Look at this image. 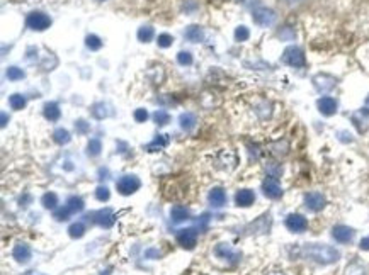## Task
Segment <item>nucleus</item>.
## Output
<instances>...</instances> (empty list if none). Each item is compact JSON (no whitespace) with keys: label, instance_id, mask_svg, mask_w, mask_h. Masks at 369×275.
Masks as SVG:
<instances>
[{"label":"nucleus","instance_id":"49","mask_svg":"<svg viewBox=\"0 0 369 275\" xmlns=\"http://www.w3.org/2000/svg\"><path fill=\"white\" fill-rule=\"evenodd\" d=\"M29 201H31V197H29V196H26L24 199H21V204H22V206H24V204H28V202H29Z\"/></svg>","mask_w":369,"mask_h":275},{"label":"nucleus","instance_id":"31","mask_svg":"<svg viewBox=\"0 0 369 275\" xmlns=\"http://www.w3.org/2000/svg\"><path fill=\"white\" fill-rule=\"evenodd\" d=\"M168 144V136H165V135H162V136H157V139L153 141V143H150L148 146H147V150L150 151V153H153L157 150V148H164V146H167Z\"/></svg>","mask_w":369,"mask_h":275},{"label":"nucleus","instance_id":"44","mask_svg":"<svg viewBox=\"0 0 369 275\" xmlns=\"http://www.w3.org/2000/svg\"><path fill=\"white\" fill-rule=\"evenodd\" d=\"M147 119H148L147 109H136V110H134V121H136V122H145Z\"/></svg>","mask_w":369,"mask_h":275},{"label":"nucleus","instance_id":"43","mask_svg":"<svg viewBox=\"0 0 369 275\" xmlns=\"http://www.w3.org/2000/svg\"><path fill=\"white\" fill-rule=\"evenodd\" d=\"M182 9H184V12H187V14L194 12V10H198V2H194V0H184Z\"/></svg>","mask_w":369,"mask_h":275},{"label":"nucleus","instance_id":"8","mask_svg":"<svg viewBox=\"0 0 369 275\" xmlns=\"http://www.w3.org/2000/svg\"><path fill=\"white\" fill-rule=\"evenodd\" d=\"M325 204H327V199H325L324 194H320V192L305 194V206L310 209V211H313V212L322 211V209L325 207Z\"/></svg>","mask_w":369,"mask_h":275},{"label":"nucleus","instance_id":"38","mask_svg":"<svg viewBox=\"0 0 369 275\" xmlns=\"http://www.w3.org/2000/svg\"><path fill=\"white\" fill-rule=\"evenodd\" d=\"M172 43H174V37H172L170 34H167V33L159 34V37H157V44H159L160 48H168Z\"/></svg>","mask_w":369,"mask_h":275},{"label":"nucleus","instance_id":"2","mask_svg":"<svg viewBox=\"0 0 369 275\" xmlns=\"http://www.w3.org/2000/svg\"><path fill=\"white\" fill-rule=\"evenodd\" d=\"M281 60H283V63L289 65V67H294V68H301V67H305V63H306L305 53H303V49L298 48V46H287V48L284 49Z\"/></svg>","mask_w":369,"mask_h":275},{"label":"nucleus","instance_id":"6","mask_svg":"<svg viewBox=\"0 0 369 275\" xmlns=\"http://www.w3.org/2000/svg\"><path fill=\"white\" fill-rule=\"evenodd\" d=\"M313 85L315 89H317L318 92H330L335 89L337 85V78L333 75H328V73H318L313 76Z\"/></svg>","mask_w":369,"mask_h":275},{"label":"nucleus","instance_id":"23","mask_svg":"<svg viewBox=\"0 0 369 275\" xmlns=\"http://www.w3.org/2000/svg\"><path fill=\"white\" fill-rule=\"evenodd\" d=\"M70 139H72L70 133H68L67 129H63V128H58L55 133H53V141H55L56 144H61V146L70 143Z\"/></svg>","mask_w":369,"mask_h":275},{"label":"nucleus","instance_id":"37","mask_svg":"<svg viewBox=\"0 0 369 275\" xmlns=\"http://www.w3.org/2000/svg\"><path fill=\"white\" fill-rule=\"evenodd\" d=\"M278 36L281 37V39L284 41H293L296 37V33L293 28H289V26H286V28H281V31L278 33Z\"/></svg>","mask_w":369,"mask_h":275},{"label":"nucleus","instance_id":"4","mask_svg":"<svg viewBox=\"0 0 369 275\" xmlns=\"http://www.w3.org/2000/svg\"><path fill=\"white\" fill-rule=\"evenodd\" d=\"M140 187H141L140 178L134 177V175H124V177H121L116 182L118 192L123 194V196H131V194L136 192Z\"/></svg>","mask_w":369,"mask_h":275},{"label":"nucleus","instance_id":"36","mask_svg":"<svg viewBox=\"0 0 369 275\" xmlns=\"http://www.w3.org/2000/svg\"><path fill=\"white\" fill-rule=\"evenodd\" d=\"M248 37H250V31L248 28H245V26H238L235 29V39L240 41V43H244V41H247Z\"/></svg>","mask_w":369,"mask_h":275},{"label":"nucleus","instance_id":"42","mask_svg":"<svg viewBox=\"0 0 369 275\" xmlns=\"http://www.w3.org/2000/svg\"><path fill=\"white\" fill-rule=\"evenodd\" d=\"M70 214L72 212L68 211V207L65 206V207H61V209H58V211H55V219L56 221H67Z\"/></svg>","mask_w":369,"mask_h":275},{"label":"nucleus","instance_id":"11","mask_svg":"<svg viewBox=\"0 0 369 275\" xmlns=\"http://www.w3.org/2000/svg\"><path fill=\"white\" fill-rule=\"evenodd\" d=\"M92 219H94V223L99 224V226L111 228L114 224V221H116V216H114V212L111 211L109 207H106V209H101V211L92 214Z\"/></svg>","mask_w":369,"mask_h":275},{"label":"nucleus","instance_id":"19","mask_svg":"<svg viewBox=\"0 0 369 275\" xmlns=\"http://www.w3.org/2000/svg\"><path fill=\"white\" fill-rule=\"evenodd\" d=\"M43 114H44V117L48 121L55 122V121L60 119L61 110H60V107H58V104H56V102H46L44 107H43Z\"/></svg>","mask_w":369,"mask_h":275},{"label":"nucleus","instance_id":"34","mask_svg":"<svg viewBox=\"0 0 369 275\" xmlns=\"http://www.w3.org/2000/svg\"><path fill=\"white\" fill-rule=\"evenodd\" d=\"M153 121H155L159 126H167L168 122H170V114L165 112V110H155V114H153Z\"/></svg>","mask_w":369,"mask_h":275},{"label":"nucleus","instance_id":"21","mask_svg":"<svg viewBox=\"0 0 369 275\" xmlns=\"http://www.w3.org/2000/svg\"><path fill=\"white\" fill-rule=\"evenodd\" d=\"M170 217L174 223H182V221L189 219V211L182 206H174L170 211Z\"/></svg>","mask_w":369,"mask_h":275},{"label":"nucleus","instance_id":"41","mask_svg":"<svg viewBox=\"0 0 369 275\" xmlns=\"http://www.w3.org/2000/svg\"><path fill=\"white\" fill-rule=\"evenodd\" d=\"M75 129L80 133V135H85V133L90 131V124H87L85 119H79L75 122Z\"/></svg>","mask_w":369,"mask_h":275},{"label":"nucleus","instance_id":"27","mask_svg":"<svg viewBox=\"0 0 369 275\" xmlns=\"http://www.w3.org/2000/svg\"><path fill=\"white\" fill-rule=\"evenodd\" d=\"M102 151V143L101 139H97V138H94V139L89 141V144H87V155L89 156H99Z\"/></svg>","mask_w":369,"mask_h":275},{"label":"nucleus","instance_id":"10","mask_svg":"<svg viewBox=\"0 0 369 275\" xmlns=\"http://www.w3.org/2000/svg\"><path fill=\"white\" fill-rule=\"evenodd\" d=\"M286 228L289 229L291 233H303L308 228V221L305 219V216L301 214H289L286 217Z\"/></svg>","mask_w":369,"mask_h":275},{"label":"nucleus","instance_id":"15","mask_svg":"<svg viewBox=\"0 0 369 275\" xmlns=\"http://www.w3.org/2000/svg\"><path fill=\"white\" fill-rule=\"evenodd\" d=\"M214 255L223 260H232V262H237V260L240 258V253L232 250L230 244H218V246L214 248Z\"/></svg>","mask_w":369,"mask_h":275},{"label":"nucleus","instance_id":"7","mask_svg":"<svg viewBox=\"0 0 369 275\" xmlns=\"http://www.w3.org/2000/svg\"><path fill=\"white\" fill-rule=\"evenodd\" d=\"M177 243L186 250H192L196 246V241H198V233H196L194 228H187V229H180L175 236Z\"/></svg>","mask_w":369,"mask_h":275},{"label":"nucleus","instance_id":"12","mask_svg":"<svg viewBox=\"0 0 369 275\" xmlns=\"http://www.w3.org/2000/svg\"><path fill=\"white\" fill-rule=\"evenodd\" d=\"M332 236L335 238V241L347 244L354 240V229L345 226V224H339V226H335L332 229Z\"/></svg>","mask_w":369,"mask_h":275},{"label":"nucleus","instance_id":"46","mask_svg":"<svg viewBox=\"0 0 369 275\" xmlns=\"http://www.w3.org/2000/svg\"><path fill=\"white\" fill-rule=\"evenodd\" d=\"M361 250H369V238L361 240Z\"/></svg>","mask_w":369,"mask_h":275},{"label":"nucleus","instance_id":"1","mask_svg":"<svg viewBox=\"0 0 369 275\" xmlns=\"http://www.w3.org/2000/svg\"><path fill=\"white\" fill-rule=\"evenodd\" d=\"M298 255L303 258L313 260L317 263H322V265H330V263H335L337 260L340 258L339 250H335L333 246H328V244H303L298 250Z\"/></svg>","mask_w":369,"mask_h":275},{"label":"nucleus","instance_id":"35","mask_svg":"<svg viewBox=\"0 0 369 275\" xmlns=\"http://www.w3.org/2000/svg\"><path fill=\"white\" fill-rule=\"evenodd\" d=\"M83 233H85V226H83V223H74L70 228H68V235H70L72 238H82Z\"/></svg>","mask_w":369,"mask_h":275},{"label":"nucleus","instance_id":"18","mask_svg":"<svg viewBox=\"0 0 369 275\" xmlns=\"http://www.w3.org/2000/svg\"><path fill=\"white\" fill-rule=\"evenodd\" d=\"M209 202H211V206H213V207H216V209L223 207V206L226 204V194H225V190H223L221 187H214V189H211V192H209Z\"/></svg>","mask_w":369,"mask_h":275},{"label":"nucleus","instance_id":"9","mask_svg":"<svg viewBox=\"0 0 369 275\" xmlns=\"http://www.w3.org/2000/svg\"><path fill=\"white\" fill-rule=\"evenodd\" d=\"M262 192L264 196L269 199H279L283 196V189H281L279 182L276 177H267L266 180L262 182Z\"/></svg>","mask_w":369,"mask_h":275},{"label":"nucleus","instance_id":"29","mask_svg":"<svg viewBox=\"0 0 369 275\" xmlns=\"http://www.w3.org/2000/svg\"><path fill=\"white\" fill-rule=\"evenodd\" d=\"M85 46L90 51H99L102 48V39L99 36H95V34H89L85 37Z\"/></svg>","mask_w":369,"mask_h":275},{"label":"nucleus","instance_id":"39","mask_svg":"<svg viewBox=\"0 0 369 275\" xmlns=\"http://www.w3.org/2000/svg\"><path fill=\"white\" fill-rule=\"evenodd\" d=\"M177 61H179V65H182V67H189V65H192L194 58H192V55L189 51H180L177 55Z\"/></svg>","mask_w":369,"mask_h":275},{"label":"nucleus","instance_id":"28","mask_svg":"<svg viewBox=\"0 0 369 275\" xmlns=\"http://www.w3.org/2000/svg\"><path fill=\"white\" fill-rule=\"evenodd\" d=\"M41 202H43L46 209H56V206H58V196L55 192H46L43 199H41Z\"/></svg>","mask_w":369,"mask_h":275},{"label":"nucleus","instance_id":"26","mask_svg":"<svg viewBox=\"0 0 369 275\" xmlns=\"http://www.w3.org/2000/svg\"><path fill=\"white\" fill-rule=\"evenodd\" d=\"M9 104L14 110H21L26 107V97L22 94H12L9 97Z\"/></svg>","mask_w":369,"mask_h":275},{"label":"nucleus","instance_id":"32","mask_svg":"<svg viewBox=\"0 0 369 275\" xmlns=\"http://www.w3.org/2000/svg\"><path fill=\"white\" fill-rule=\"evenodd\" d=\"M5 75H7V78L12 80V82L22 80V78L26 76L24 71H22L21 68H17V67H9V68H7V71H5Z\"/></svg>","mask_w":369,"mask_h":275},{"label":"nucleus","instance_id":"17","mask_svg":"<svg viewBox=\"0 0 369 275\" xmlns=\"http://www.w3.org/2000/svg\"><path fill=\"white\" fill-rule=\"evenodd\" d=\"M184 36H186V39L191 41V43H201V41L205 39V31H203L201 26L192 24L189 28H186Z\"/></svg>","mask_w":369,"mask_h":275},{"label":"nucleus","instance_id":"20","mask_svg":"<svg viewBox=\"0 0 369 275\" xmlns=\"http://www.w3.org/2000/svg\"><path fill=\"white\" fill-rule=\"evenodd\" d=\"M179 124L184 131L189 133L196 128V124H198V117L192 112H184V114H180V117H179Z\"/></svg>","mask_w":369,"mask_h":275},{"label":"nucleus","instance_id":"47","mask_svg":"<svg viewBox=\"0 0 369 275\" xmlns=\"http://www.w3.org/2000/svg\"><path fill=\"white\" fill-rule=\"evenodd\" d=\"M242 3H244V5H247V7H253V5H257V3H259V0H242Z\"/></svg>","mask_w":369,"mask_h":275},{"label":"nucleus","instance_id":"5","mask_svg":"<svg viewBox=\"0 0 369 275\" xmlns=\"http://www.w3.org/2000/svg\"><path fill=\"white\" fill-rule=\"evenodd\" d=\"M253 22L262 28H269L276 22V12L269 7H257L253 10Z\"/></svg>","mask_w":369,"mask_h":275},{"label":"nucleus","instance_id":"30","mask_svg":"<svg viewBox=\"0 0 369 275\" xmlns=\"http://www.w3.org/2000/svg\"><path fill=\"white\" fill-rule=\"evenodd\" d=\"M138 39H140L141 43H150V41L153 39V28H150V26H141V28L138 29Z\"/></svg>","mask_w":369,"mask_h":275},{"label":"nucleus","instance_id":"51","mask_svg":"<svg viewBox=\"0 0 369 275\" xmlns=\"http://www.w3.org/2000/svg\"><path fill=\"white\" fill-rule=\"evenodd\" d=\"M267 275H286V274H283V272H269Z\"/></svg>","mask_w":369,"mask_h":275},{"label":"nucleus","instance_id":"16","mask_svg":"<svg viewBox=\"0 0 369 275\" xmlns=\"http://www.w3.org/2000/svg\"><path fill=\"white\" fill-rule=\"evenodd\" d=\"M31 248L28 246L26 243H17L14 246V250H12V257L17 260L19 263H26V262H29L31 260Z\"/></svg>","mask_w":369,"mask_h":275},{"label":"nucleus","instance_id":"3","mask_svg":"<svg viewBox=\"0 0 369 275\" xmlns=\"http://www.w3.org/2000/svg\"><path fill=\"white\" fill-rule=\"evenodd\" d=\"M26 24L33 31H46L51 26V19H49V15L41 12V10H33L26 17Z\"/></svg>","mask_w":369,"mask_h":275},{"label":"nucleus","instance_id":"13","mask_svg":"<svg viewBox=\"0 0 369 275\" xmlns=\"http://www.w3.org/2000/svg\"><path fill=\"white\" fill-rule=\"evenodd\" d=\"M317 107L324 116H333L337 112V101L332 97H322L318 99Z\"/></svg>","mask_w":369,"mask_h":275},{"label":"nucleus","instance_id":"14","mask_svg":"<svg viewBox=\"0 0 369 275\" xmlns=\"http://www.w3.org/2000/svg\"><path fill=\"white\" fill-rule=\"evenodd\" d=\"M253 201H255V194H253L250 189L238 190L237 196H235V202H237L238 207H248V206L253 204Z\"/></svg>","mask_w":369,"mask_h":275},{"label":"nucleus","instance_id":"45","mask_svg":"<svg viewBox=\"0 0 369 275\" xmlns=\"http://www.w3.org/2000/svg\"><path fill=\"white\" fill-rule=\"evenodd\" d=\"M36 60H38V48L31 46V48H28V53H26V61L28 63H34Z\"/></svg>","mask_w":369,"mask_h":275},{"label":"nucleus","instance_id":"50","mask_svg":"<svg viewBox=\"0 0 369 275\" xmlns=\"http://www.w3.org/2000/svg\"><path fill=\"white\" fill-rule=\"evenodd\" d=\"M2 126H7V114H2Z\"/></svg>","mask_w":369,"mask_h":275},{"label":"nucleus","instance_id":"24","mask_svg":"<svg viewBox=\"0 0 369 275\" xmlns=\"http://www.w3.org/2000/svg\"><path fill=\"white\" fill-rule=\"evenodd\" d=\"M92 116L95 117V119H106L107 116H109V112H107V104H104V102H97V104L92 105Z\"/></svg>","mask_w":369,"mask_h":275},{"label":"nucleus","instance_id":"48","mask_svg":"<svg viewBox=\"0 0 369 275\" xmlns=\"http://www.w3.org/2000/svg\"><path fill=\"white\" fill-rule=\"evenodd\" d=\"M363 112H364V114H369V95L366 97V107L363 109Z\"/></svg>","mask_w":369,"mask_h":275},{"label":"nucleus","instance_id":"22","mask_svg":"<svg viewBox=\"0 0 369 275\" xmlns=\"http://www.w3.org/2000/svg\"><path fill=\"white\" fill-rule=\"evenodd\" d=\"M255 112L260 119H269L272 116V104L269 101H260V104L255 107Z\"/></svg>","mask_w":369,"mask_h":275},{"label":"nucleus","instance_id":"40","mask_svg":"<svg viewBox=\"0 0 369 275\" xmlns=\"http://www.w3.org/2000/svg\"><path fill=\"white\" fill-rule=\"evenodd\" d=\"M95 197H97V201H101V202L109 201V197H111L109 189H107V187H104V185L97 187V189H95Z\"/></svg>","mask_w":369,"mask_h":275},{"label":"nucleus","instance_id":"25","mask_svg":"<svg viewBox=\"0 0 369 275\" xmlns=\"http://www.w3.org/2000/svg\"><path fill=\"white\" fill-rule=\"evenodd\" d=\"M67 207H68V211H70V212H82L83 207H85V204H83V201L80 197L74 196V197H70L67 201Z\"/></svg>","mask_w":369,"mask_h":275},{"label":"nucleus","instance_id":"33","mask_svg":"<svg viewBox=\"0 0 369 275\" xmlns=\"http://www.w3.org/2000/svg\"><path fill=\"white\" fill-rule=\"evenodd\" d=\"M345 275H366V269H364V265H361L359 262H354V263H351V265H347Z\"/></svg>","mask_w":369,"mask_h":275}]
</instances>
